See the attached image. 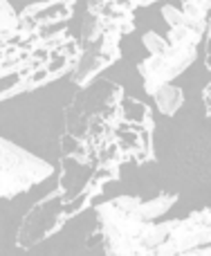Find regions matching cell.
<instances>
[{"mask_svg": "<svg viewBox=\"0 0 211 256\" xmlns=\"http://www.w3.org/2000/svg\"><path fill=\"white\" fill-rule=\"evenodd\" d=\"M104 34V20L99 14H90L86 16L84 20V40L86 43H92V40H97L99 36Z\"/></svg>", "mask_w": 211, "mask_h": 256, "instance_id": "cell-12", "label": "cell"}, {"mask_svg": "<svg viewBox=\"0 0 211 256\" xmlns=\"http://www.w3.org/2000/svg\"><path fill=\"white\" fill-rule=\"evenodd\" d=\"M155 97V104H158L160 112H164V115H176L178 108L184 104V94H182L180 88H176V86H168V84H162L158 90L153 92Z\"/></svg>", "mask_w": 211, "mask_h": 256, "instance_id": "cell-8", "label": "cell"}, {"mask_svg": "<svg viewBox=\"0 0 211 256\" xmlns=\"http://www.w3.org/2000/svg\"><path fill=\"white\" fill-rule=\"evenodd\" d=\"M52 173L54 166L50 162L0 137V198H14L22 191H30Z\"/></svg>", "mask_w": 211, "mask_h": 256, "instance_id": "cell-2", "label": "cell"}, {"mask_svg": "<svg viewBox=\"0 0 211 256\" xmlns=\"http://www.w3.org/2000/svg\"><path fill=\"white\" fill-rule=\"evenodd\" d=\"M162 18L168 22V27H173V25H182V22H184L182 9L173 7V4H164V7H162Z\"/></svg>", "mask_w": 211, "mask_h": 256, "instance_id": "cell-14", "label": "cell"}, {"mask_svg": "<svg viewBox=\"0 0 211 256\" xmlns=\"http://www.w3.org/2000/svg\"><path fill=\"white\" fill-rule=\"evenodd\" d=\"M142 43L146 45V50H148L150 54H162L164 50H166V38H162V36L155 34V32H146V34L142 36Z\"/></svg>", "mask_w": 211, "mask_h": 256, "instance_id": "cell-13", "label": "cell"}, {"mask_svg": "<svg viewBox=\"0 0 211 256\" xmlns=\"http://www.w3.org/2000/svg\"><path fill=\"white\" fill-rule=\"evenodd\" d=\"M202 36L186 25H173L166 36V45H198Z\"/></svg>", "mask_w": 211, "mask_h": 256, "instance_id": "cell-10", "label": "cell"}, {"mask_svg": "<svg viewBox=\"0 0 211 256\" xmlns=\"http://www.w3.org/2000/svg\"><path fill=\"white\" fill-rule=\"evenodd\" d=\"M61 2H70V4H72V2H74V0H61Z\"/></svg>", "mask_w": 211, "mask_h": 256, "instance_id": "cell-18", "label": "cell"}, {"mask_svg": "<svg viewBox=\"0 0 211 256\" xmlns=\"http://www.w3.org/2000/svg\"><path fill=\"white\" fill-rule=\"evenodd\" d=\"M207 14L209 0H184V9H182L184 22L182 25L191 27L194 32H198L202 36V32H207Z\"/></svg>", "mask_w": 211, "mask_h": 256, "instance_id": "cell-7", "label": "cell"}, {"mask_svg": "<svg viewBox=\"0 0 211 256\" xmlns=\"http://www.w3.org/2000/svg\"><path fill=\"white\" fill-rule=\"evenodd\" d=\"M140 204L142 200L130 196H119L114 200L97 204V216L108 254H146L140 245V238L150 220L140 214Z\"/></svg>", "mask_w": 211, "mask_h": 256, "instance_id": "cell-1", "label": "cell"}, {"mask_svg": "<svg viewBox=\"0 0 211 256\" xmlns=\"http://www.w3.org/2000/svg\"><path fill=\"white\" fill-rule=\"evenodd\" d=\"M150 2H158V0H144V7L146 4H150Z\"/></svg>", "mask_w": 211, "mask_h": 256, "instance_id": "cell-17", "label": "cell"}, {"mask_svg": "<svg viewBox=\"0 0 211 256\" xmlns=\"http://www.w3.org/2000/svg\"><path fill=\"white\" fill-rule=\"evenodd\" d=\"M196 56H198L196 45H166V50L162 52L164 66H166L171 79H176L180 72H184L196 61Z\"/></svg>", "mask_w": 211, "mask_h": 256, "instance_id": "cell-4", "label": "cell"}, {"mask_svg": "<svg viewBox=\"0 0 211 256\" xmlns=\"http://www.w3.org/2000/svg\"><path fill=\"white\" fill-rule=\"evenodd\" d=\"M18 27V16L16 12L12 9V4L7 2V0H0V34L4 36V40H7L9 34H14Z\"/></svg>", "mask_w": 211, "mask_h": 256, "instance_id": "cell-11", "label": "cell"}, {"mask_svg": "<svg viewBox=\"0 0 211 256\" xmlns=\"http://www.w3.org/2000/svg\"><path fill=\"white\" fill-rule=\"evenodd\" d=\"M2 45H4V36L0 34V48H2Z\"/></svg>", "mask_w": 211, "mask_h": 256, "instance_id": "cell-16", "label": "cell"}, {"mask_svg": "<svg viewBox=\"0 0 211 256\" xmlns=\"http://www.w3.org/2000/svg\"><path fill=\"white\" fill-rule=\"evenodd\" d=\"M137 68H140V74L144 76V90L148 94H153L162 84H168V81H171V76H168V72H166V66H164L162 54H150V56L144 58Z\"/></svg>", "mask_w": 211, "mask_h": 256, "instance_id": "cell-5", "label": "cell"}, {"mask_svg": "<svg viewBox=\"0 0 211 256\" xmlns=\"http://www.w3.org/2000/svg\"><path fill=\"white\" fill-rule=\"evenodd\" d=\"M110 63H112V58L110 56H106V54H102L97 50V52H81V58H79V66H76V70H74V81H76V86H88V81L92 79V76H97L99 72L104 70V68H108Z\"/></svg>", "mask_w": 211, "mask_h": 256, "instance_id": "cell-6", "label": "cell"}, {"mask_svg": "<svg viewBox=\"0 0 211 256\" xmlns=\"http://www.w3.org/2000/svg\"><path fill=\"white\" fill-rule=\"evenodd\" d=\"M209 243V209L191 214L186 220H178L166 240L153 248L150 254L168 256V254H186L189 250Z\"/></svg>", "mask_w": 211, "mask_h": 256, "instance_id": "cell-3", "label": "cell"}, {"mask_svg": "<svg viewBox=\"0 0 211 256\" xmlns=\"http://www.w3.org/2000/svg\"><path fill=\"white\" fill-rule=\"evenodd\" d=\"M104 2L106 0H88V12L90 14H99L102 12V7H104Z\"/></svg>", "mask_w": 211, "mask_h": 256, "instance_id": "cell-15", "label": "cell"}, {"mask_svg": "<svg viewBox=\"0 0 211 256\" xmlns=\"http://www.w3.org/2000/svg\"><path fill=\"white\" fill-rule=\"evenodd\" d=\"M178 200V196H173V194H164V196H160V198H155V200H148V202H142L140 204V214L146 218V220H153V218H160L162 214H166L168 209L173 207V202Z\"/></svg>", "mask_w": 211, "mask_h": 256, "instance_id": "cell-9", "label": "cell"}]
</instances>
